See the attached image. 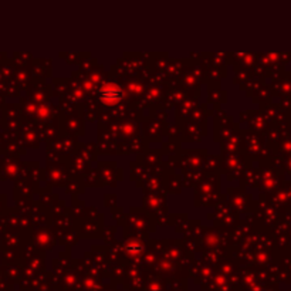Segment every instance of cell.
Wrapping results in <instances>:
<instances>
[{
  "instance_id": "1",
  "label": "cell",
  "mask_w": 291,
  "mask_h": 291,
  "mask_svg": "<svg viewBox=\"0 0 291 291\" xmlns=\"http://www.w3.org/2000/svg\"><path fill=\"white\" fill-rule=\"evenodd\" d=\"M121 90L116 88L114 84H110V86H106L104 88L101 90V98L106 100V101H111V102H115L121 98Z\"/></svg>"
}]
</instances>
